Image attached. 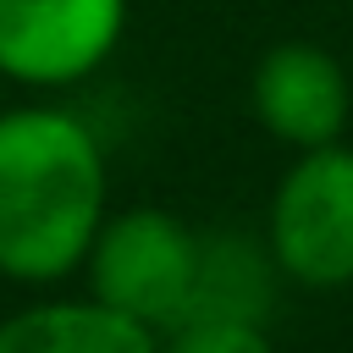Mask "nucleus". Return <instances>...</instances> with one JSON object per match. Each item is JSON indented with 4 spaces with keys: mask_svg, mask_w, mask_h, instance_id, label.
<instances>
[{
    "mask_svg": "<svg viewBox=\"0 0 353 353\" xmlns=\"http://www.w3.org/2000/svg\"><path fill=\"white\" fill-rule=\"evenodd\" d=\"M105 221V149L55 105L0 110V276L61 281Z\"/></svg>",
    "mask_w": 353,
    "mask_h": 353,
    "instance_id": "f257e3e1",
    "label": "nucleus"
},
{
    "mask_svg": "<svg viewBox=\"0 0 353 353\" xmlns=\"http://www.w3.org/2000/svg\"><path fill=\"white\" fill-rule=\"evenodd\" d=\"M83 265H88V287L105 309L160 331V325H182L193 314L204 243L171 210H121V215L99 221Z\"/></svg>",
    "mask_w": 353,
    "mask_h": 353,
    "instance_id": "f03ea898",
    "label": "nucleus"
},
{
    "mask_svg": "<svg viewBox=\"0 0 353 353\" xmlns=\"http://www.w3.org/2000/svg\"><path fill=\"white\" fill-rule=\"evenodd\" d=\"M270 259L303 287L353 281V149H298L270 193Z\"/></svg>",
    "mask_w": 353,
    "mask_h": 353,
    "instance_id": "7ed1b4c3",
    "label": "nucleus"
},
{
    "mask_svg": "<svg viewBox=\"0 0 353 353\" xmlns=\"http://www.w3.org/2000/svg\"><path fill=\"white\" fill-rule=\"evenodd\" d=\"M127 28V0H0V77L66 88L94 77Z\"/></svg>",
    "mask_w": 353,
    "mask_h": 353,
    "instance_id": "20e7f679",
    "label": "nucleus"
},
{
    "mask_svg": "<svg viewBox=\"0 0 353 353\" xmlns=\"http://www.w3.org/2000/svg\"><path fill=\"white\" fill-rule=\"evenodd\" d=\"M248 99L259 127L287 149H320L336 143L353 110V83L342 61L314 39H281L254 61Z\"/></svg>",
    "mask_w": 353,
    "mask_h": 353,
    "instance_id": "39448f33",
    "label": "nucleus"
},
{
    "mask_svg": "<svg viewBox=\"0 0 353 353\" xmlns=\"http://www.w3.org/2000/svg\"><path fill=\"white\" fill-rule=\"evenodd\" d=\"M0 353H160L154 331L105 309L99 298L83 303H39L0 325Z\"/></svg>",
    "mask_w": 353,
    "mask_h": 353,
    "instance_id": "423d86ee",
    "label": "nucleus"
},
{
    "mask_svg": "<svg viewBox=\"0 0 353 353\" xmlns=\"http://www.w3.org/2000/svg\"><path fill=\"white\" fill-rule=\"evenodd\" d=\"M160 353H276L248 314H188Z\"/></svg>",
    "mask_w": 353,
    "mask_h": 353,
    "instance_id": "0eeeda50",
    "label": "nucleus"
}]
</instances>
